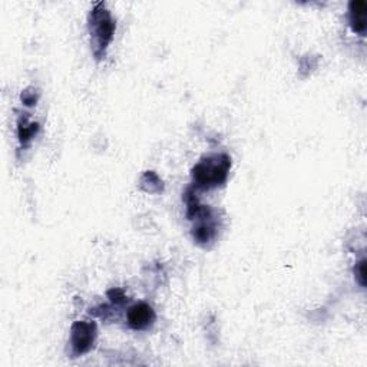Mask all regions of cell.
<instances>
[{
    "mask_svg": "<svg viewBox=\"0 0 367 367\" xmlns=\"http://www.w3.org/2000/svg\"><path fill=\"white\" fill-rule=\"evenodd\" d=\"M228 168L230 158L227 155L209 158L194 168V180L201 187H217L225 181Z\"/></svg>",
    "mask_w": 367,
    "mask_h": 367,
    "instance_id": "obj_1",
    "label": "cell"
},
{
    "mask_svg": "<svg viewBox=\"0 0 367 367\" xmlns=\"http://www.w3.org/2000/svg\"><path fill=\"white\" fill-rule=\"evenodd\" d=\"M97 329L94 323L77 321L72 328V349L75 354H84L89 352L95 342Z\"/></svg>",
    "mask_w": 367,
    "mask_h": 367,
    "instance_id": "obj_2",
    "label": "cell"
},
{
    "mask_svg": "<svg viewBox=\"0 0 367 367\" xmlns=\"http://www.w3.org/2000/svg\"><path fill=\"white\" fill-rule=\"evenodd\" d=\"M92 26H94V36L95 42L101 49H105L106 45L111 42L115 23L111 19L108 12H94L92 13Z\"/></svg>",
    "mask_w": 367,
    "mask_h": 367,
    "instance_id": "obj_3",
    "label": "cell"
},
{
    "mask_svg": "<svg viewBox=\"0 0 367 367\" xmlns=\"http://www.w3.org/2000/svg\"><path fill=\"white\" fill-rule=\"evenodd\" d=\"M155 321V313L145 303L135 304L128 311V324L134 330H147Z\"/></svg>",
    "mask_w": 367,
    "mask_h": 367,
    "instance_id": "obj_4",
    "label": "cell"
},
{
    "mask_svg": "<svg viewBox=\"0 0 367 367\" xmlns=\"http://www.w3.org/2000/svg\"><path fill=\"white\" fill-rule=\"evenodd\" d=\"M350 25L354 32L364 33L367 26V4L364 0H353L349 6Z\"/></svg>",
    "mask_w": 367,
    "mask_h": 367,
    "instance_id": "obj_5",
    "label": "cell"
},
{
    "mask_svg": "<svg viewBox=\"0 0 367 367\" xmlns=\"http://www.w3.org/2000/svg\"><path fill=\"white\" fill-rule=\"evenodd\" d=\"M356 274H357V280L361 285L366 284V260H361L357 267H356Z\"/></svg>",
    "mask_w": 367,
    "mask_h": 367,
    "instance_id": "obj_6",
    "label": "cell"
}]
</instances>
